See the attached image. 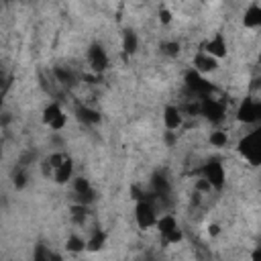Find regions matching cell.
<instances>
[{
	"label": "cell",
	"mask_w": 261,
	"mask_h": 261,
	"mask_svg": "<svg viewBox=\"0 0 261 261\" xmlns=\"http://www.w3.org/2000/svg\"><path fill=\"white\" fill-rule=\"evenodd\" d=\"M77 118L86 124H98L100 122V112L96 108H90V106L82 104V106H77Z\"/></svg>",
	"instance_id": "12"
},
{
	"label": "cell",
	"mask_w": 261,
	"mask_h": 261,
	"mask_svg": "<svg viewBox=\"0 0 261 261\" xmlns=\"http://www.w3.org/2000/svg\"><path fill=\"white\" fill-rule=\"evenodd\" d=\"M192 69H196L200 75H206V73H214L220 69V59L204 53V51H198L192 59Z\"/></svg>",
	"instance_id": "6"
},
{
	"label": "cell",
	"mask_w": 261,
	"mask_h": 261,
	"mask_svg": "<svg viewBox=\"0 0 261 261\" xmlns=\"http://www.w3.org/2000/svg\"><path fill=\"white\" fill-rule=\"evenodd\" d=\"M184 124V112L179 106L175 104H167L163 108V126L165 130H171V133H177V128H181Z\"/></svg>",
	"instance_id": "7"
},
{
	"label": "cell",
	"mask_w": 261,
	"mask_h": 261,
	"mask_svg": "<svg viewBox=\"0 0 261 261\" xmlns=\"http://www.w3.org/2000/svg\"><path fill=\"white\" fill-rule=\"evenodd\" d=\"M135 220H137V226H139L141 230H147V228H151V226L157 224L159 216H157V208L153 206L151 200H147V198L137 200V206H135Z\"/></svg>",
	"instance_id": "2"
},
{
	"label": "cell",
	"mask_w": 261,
	"mask_h": 261,
	"mask_svg": "<svg viewBox=\"0 0 261 261\" xmlns=\"http://www.w3.org/2000/svg\"><path fill=\"white\" fill-rule=\"evenodd\" d=\"M200 51H204V53H208V55H212V57H216V59L226 57V53H228L226 37H224L222 33H214L212 37H208V41L202 45Z\"/></svg>",
	"instance_id": "5"
},
{
	"label": "cell",
	"mask_w": 261,
	"mask_h": 261,
	"mask_svg": "<svg viewBox=\"0 0 261 261\" xmlns=\"http://www.w3.org/2000/svg\"><path fill=\"white\" fill-rule=\"evenodd\" d=\"M104 243H106V232H102V230H94L92 237L88 239V249H86V251L96 253V251H100V249L104 247Z\"/></svg>",
	"instance_id": "15"
},
{
	"label": "cell",
	"mask_w": 261,
	"mask_h": 261,
	"mask_svg": "<svg viewBox=\"0 0 261 261\" xmlns=\"http://www.w3.org/2000/svg\"><path fill=\"white\" fill-rule=\"evenodd\" d=\"M243 27L245 29H259L261 27V4L253 2L243 12Z\"/></svg>",
	"instance_id": "8"
},
{
	"label": "cell",
	"mask_w": 261,
	"mask_h": 261,
	"mask_svg": "<svg viewBox=\"0 0 261 261\" xmlns=\"http://www.w3.org/2000/svg\"><path fill=\"white\" fill-rule=\"evenodd\" d=\"M228 141H230V137H228V133L222 130V128H214V130L210 133V137H208V143H210L214 149H224V147L228 145Z\"/></svg>",
	"instance_id": "14"
},
{
	"label": "cell",
	"mask_w": 261,
	"mask_h": 261,
	"mask_svg": "<svg viewBox=\"0 0 261 261\" xmlns=\"http://www.w3.org/2000/svg\"><path fill=\"white\" fill-rule=\"evenodd\" d=\"M108 63H110V59H108L106 49H104L102 45L94 43V45L88 49V65H90V69L94 71V75L106 71V69H108Z\"/></svg>",
	"instance_id": "4"
},
{
	"label": "cell",
	"mask_w": 261,
	"mask_h": 261,
	"mask_svg": "<svg viewBox=\"0 0 261 261\" xmlns=\"http://www.w3.org/2000/svg\"><path fill=\"white\" fill-rule=\"evenodd\" d=\"M41 120H43V124H47L51 130H61V128H65V124H67V116H65V112H63L61 104H57V102H49V104L43 108Z\"/></svg>",
	"instance_id": "3"
},
{
	"label": "cell",
	"mask_w": 261,
	"mask_h": 261,
	"mask_svg": "<svg viewBox=\"0 0 261 261\" xmlns=\"http://www.w3.org/2000/svg\"><path fill=\"white\" fill-rule=\"evenodd\" d=\"M88 249V239H84L82 234L77 232H71L65 241V251L71 253V255H77V253H84Z\"/></svg>",
	"instance_id": "9"
},
{
	"label": "cell",
	"mask_w": 261,
	"mask_h": 261,
	"mask_svg": "<svg viewBox=\"0 0 261 261\" xmlns=\"http://www.w3.org/2000/svg\"><path fill=\"white\" fill-rule=\"evenodd\" d=\"M200 175L204 179H208L214 190H222L224 184H226V169H224V165H222L220 159H208L200 167Z\"/></svg>",
	"instance_id": "1"
},
{
	"label": "cell",
	"mask_w": 261,
	"mask_h": 261,
	"mask_svg": "<svg viewBox=\"0 0 261 261\" xmlns=\"http://www.w3.org/2000/svg\"><path fill=\"white\" fill-rule=\"evenodd\" d=\"M157 16H159V22H161L163 27H167V24H171V22H173V12H171L167 6H159Z\"/></svg>",
	"instance_id": "18"
},
{
	"label": "cell",
	"mask_w": 261,
	"mask_h": 261,
	"mask_svg": "<svg viewBox=\"0 0 261 261\" xmlns=\"http://www.w3.org/2000/svg\"><path fill=\"white\" fill-rule=\"evenodd\" d=\"M53 179H55L59 186H63V184H67V181L73 179V163H71V159H67L65 163H61V165L53 171Z\"/></svg>",
	"instance_id": "10"
},
{
	"label": "cell",
	"mask_w": 261,
	"mask_h": 261,
	"mask_svg": "<svg viewBox=\"0 0 261 261\" xmlns=\"http://www.w3.org/2000/svg\"><path fill=\"white\" fill-rule=\"evenodd\" d=\"M179 224H177V218L173 216V214H163V216H159V220H157V224H155V228H157V232L161 234V239L163 237H167L171 230H175Z\"/></svg>",
	"instance_id": "11"
},
{
	"label": "cell",
	"mask_w": 261,
	"mask_h": 261,
	"mask_svg": "<svg viewBox=\"0 0 261 261\" xmlns=\"http://www.w3.org/2000/svg\"><path fill=\"white\" fill-rule=\"evenodd\" d=\"M208 234L210 237H218L220 234V224L218 222H210L208 224Z\"/></svg>",
	"instance_id": "19"
},
{
	"label": "cell",
	"mask_w": 261,
	"mask_h": 261,
	"mask_svg": "<svg viewBox=\"0 0 261 261\" xmlns=\"http://www.w3.org/2000/svg\"><path fill=\"white\" fill-rule=\"evenodd\" d=\"M137 49H139V37H137V33L135 31H124L122 33V51L126 55H133V53H137Z\"/></svg>",
	"instance_id": "13"
},
{
	"label": "cell",
	"mask_w": 261,
	"mask_h": 261,
	"mask_svg": "<svg viewBox=\"0 0 261 261\" xmlns=\"http://www.w3.org/2000/svg\"><path fill=\"white\" fill-rule=\"evenodd\" d=\"M161 51H163V55H167V57H177L179 51H181V47H179L177 41H163V43H161Z\"/></svg>",
	"instance_id": "17"
},
{
	"label": "cell",
	"mask_w": 261,
	"mask_h": 261,
	"mask_svg": "<svg viewBox=\"0 0 261 261\" xmlns=\"http://www.w3.org/2000/svg\"><path fill=\"white\" fill-rule=\"evenodd\" d=\"M51 249L43 243H39L35 249H33V261H51Z\"/></svg>",
	"instance_id": "16"
}]
</instances>
